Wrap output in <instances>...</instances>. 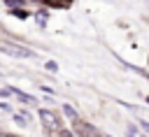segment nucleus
<instances>
[{
    "mask_svg": "<svg viewBox=\"0 0 149 137\" xmlns=\"http://www.w3.org/2000/svg\"><path fill=\"white\" fill-rule=\"evenodd\" d=\"M0 51H5V53H9V56H16V58H33L35 53L30 51V49H23V46H0Z\"/></svg>",
    "mask_w": 149,
    "mask_h": 137,
    "instance_id": "1",
    "label": "nucleus"
},
{
    "mask_svg": "<svg viewBox=\"0 0 149 137\" xmlns=\"http://www.w3.org/2000/svg\"><path fill=\"white\" fill-rule=\"evenodd\" d=\"M47 70H49V72H56V70H58V65H56L54 60H49V63H47Z\"/></svg>",
    "mask_w": 149,
    "mask_h": 137,
    "instance_id": "6",
    "label": "nucleus"
},
{
    "mask_svg": "<svg viewBox=\"0 0 149 137\" xmlns=\"http://www.w3.org/2000/svg\"><path fill=\"white\" fill-rule=\"evenodd\" d=\"M140 123H142V128H144V130H149V123H144V121H140Z\"/></svg>",
    "mask_w": 149,
    "mask_h": 137,
    "instance_id": "7",
    "label": "nucleus"
},
{
    "mask_svg": "<svg viewBox=\"0 0 149 137\" xmlns=\"http://www.w3.org/2000/svg\"><path fill=\"white\" fill-rule=\"evenodd\" d=\"M147 104H149V98H147Z\"/></svg>",
    "mask_w": 149,
    "mask_h": 137,
    "instance_id": "9",
    "label": "nucleus"
},
{
    "mask_svg": "<svg viewBox=\"0 0 149 137\" xmlns=\"http://www.w3.org/2000/svg\"><path fill=\"white\" fill-rule=\"evenodd\" d=\"M65 114H68L70 118H74V116H77V111H74V109H72L70 104H65Z\"/></svg>",
    "mask_w": 149,
    "mask_h": 137,
    "instance_id": "5",
    "label": "nucleus"
},
{
    "mask_svg": "<svg viewBox=\"0 0 149 137\" xmlns=\"http://www.w3.org/2000/svg\"><path fill=\"white\" fill-rule=\"evenodd\" d=\"M147 7H149V0H147Z\"/></svg>",
    "mask_w": 149,
    "mask_h": 137,
    "instance_id": "10",
    "label": "nucleus"
},
{
    "mask_svg": "<svg viewBox=\"0 0 149 137\" xmlns=\"http://www.w3.org/2000/svg\"><path fill=\"white\" fill-rule=\"evenodd\" d=\"M40 118L44 121V125H47V128H56V123H58V121H56V116H54L49 109H40Z\"/></svg>",
    "mask_w": 149,
    "mask_h": 137,
    "instance_id": "2",
    "label": "nucleus"
},
{
    "mask_svg": "<svg viewBox=\"0 0 149 137\" xmlns=\"http://www.w3.org/2000/svg\"><path fill=\"white\" fill-rule=\"evenodd\" d=\"M47 2L54 7H70V0H47Z\"/></svg>",
    "mask_w": 149,
    "mask_h": 137,
    "instance_id": "3",
    "label": "nucleus"
},
{
    "mask_svg": "<svg viewBox=\"0 0 149 137\" xmlns=\"http://www.w3.org/2000/svg\"><path fill=\"white\" fill-rule=\"evenodd\" d=\"M12 14H14V16H19V19H26V16H28L23 9H12Z\"/></svg>",
    "mask_w": 149,
    "mask_h": 137,
    "instance_id": "4",
    "label": "nucleus"
},
{
    "mask_svg": "<svg viewBox=\"0 0 149 137\" xmlns=\"http://www.w3.org/2000/svg\"><path fill=\"white\" fill-rule=\"evenodd\" d=\"M7 137H16V135H7Z\"/></svg>",
    "mask_w": 149,
    "mask_h": 137,
    "instance_id": "8",
    "label": "nucleus"
}]
</instances>
